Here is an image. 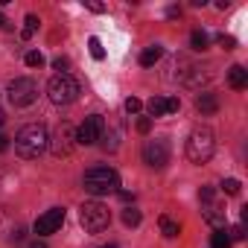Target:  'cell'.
Listing matches in <instances>:
<instances>
[{
	"label": "cell",
	"instance_id": "17",
	"mask_svg": "<svg viewBox=\"0 0 248 248\" xmlns=\"http://www.w3.org/2000/svg\"><path fill=\"white\" fill-rule=\"evenodd\" d=\"M190 44H193V50H207V44H210V38H207V32L204 30H193V35H190Z\"/></svg>",
	"mask_w": 248,
	"mask_h": 248
},
{
	"label": "cell",
	"instance_id": "15",
	"mask_svg": "<svg viewBox=\"0 0 248 248\" xmlns=\"http://www.w3.org/2000/svg\"><path fill=\"white\" fill-rule=\"evenodd\" d=\"M161 56H164V47H158V44H155V47H146V50L140 53V64H143V67H152V64L161 62Z\"/></svg>",
	"mask_w": 248,
	"mask_h": 248
},
{
	"label": "cell",
	"instance_id": "22",
	"mask_svg": "<svg viewBox=\"0 0 248 248\" xmlns=\"http://www.w3.org/2000/svg\"><path fill=\"white\" fill-rule=\"evenodd\" d=\"M239 190H242V184H239L236 178H225V181H222V193H228V196H239Z\"/></svg>",
	"mask_w": 248,
	"mask_h": 248
},
{
	"label": "cell",
	"instance_id": "13",
	"mask_svg": "<svg viewBox=\"0 0 248 248\" xmlns=\"http://www.w3.org/2000/svg\"><path fill=\"white\" fill-rule=\"evenodd\" d=\"M196 108H199L204 117H210V114H216V111H219V96L204 91V93H199V96H196Z\"/></svg>",
	"mask_w": 248,
	"mask_h": 248
},
{
	"label": "cell",
	"instance_id": "29",
	"mask_svg": "<svg viewBox=\"0 0 248 248\" xmlns=\"http://www.w3.org/2000/svg\"><path fill=\"white\" fill-rule=\"evenodd\" d=\"M85 6H88L91 12H96V15H102V12H105V6H102V3H93V0H88Z\"/></svg>",
	"mask_w": 248,
	"mask_h": 248
},
{
	"label": "cell",
	"instance_id": "30",
	"mask_svg": "<svg viewBox=\"0 0 248 248\" xmlns=\"http://www.w3.org/2000/svg\"><path fill=\"white\" fill-rule=\"evenodd\" d=\"M167 15H170V18H178V15H181V9H178V6H170V9H167Z\"/></svg>",
	"mask_w": 248,
	"mask_h": 248
},
{
	"label": "cell",
	"instance_id": "16",
	"mask_svg": "<svg viewBox=\"0 0 248 248\" xmlns=\"http://www.w3.org/2000/svg\"><path fill=\"white\" fill-rule=\"evenodd\" d=\"M158 225H161V233H164L167 239H175V236L181 233V225H178L175 219H170V216H161V219H158Z\"/></svg>",
	"mask_w": 248,
	"mask_h": 248
},
{
	"label": "cell",
	"instance_id": "11",
	"mask_svg": "<svg viewBox=\"0 0 248 248\" xmlns=\"http://www.w3.org/2000/svg\"><path fill=\"white\" fill-rule=\"evenodd\" d=\"M62 225H64V207H50L47 213H41L35 219V233L47 236V233H56Z\"/></svg>",
	"mask_w": 248,
	"mask_h": 248
},
{
	"label": "cell",
	"instance_id": "27",
	"mask_svg": "<svg viewBox=\"0 0 248 248\" xmlns=\"http://www.w3.org/2000/svg\"><path fill=\"white\" fill-rule=\"evenodd\" d=\"M149 129H152V120H149V117H140V120H138V132H140V135H149Z\"/></svg>",
	"mask_w": 248,
	"mask_h": 248
},
{
	"label": "cell",
	"instance_id": "34",
	"mask_svg": "<svg viewBox=\"0 0 248 248\" xmlns=\"http://www.w3.org/2000/svg\"><path fill=\"white\" fill-rule=\"evenodd\" d=\"M3 24H6V21H3V15H0V27H3Z\"/></svg>",
	"mask_w": 248,
	"mask_h": 248
},
{
	"label": "cell",
	"instance_id": "24",
	"mask_svg": "<svg viewBox=\"0 0 248 248\" xmlns=\"http://www.w3.org/2000/svg\"><path fill=\"white\" fill-rule=\"evenodd\" d=\"M140 108H143V102H140L138 96H129V99H126V111H129V114H138Z\"/></svg>",
	"mask_w": 248,
	"mask_h": 248
},
{
	"label": "cell",
	"instance_id": "21",
	"mask_svg": "<svg viewBox=\"0 0 248 248\" xmlns=\"http://www.w3.org/2000/svg\"><path fill=\"white\" fill-rule=\"evenodd\" d=\"M88 47H91V56L96 59V62H102L105 59V50H102V41L93 35V38H88Z\"/></svg>",
	"mask_w": 248,
	"mask_h": 248
},
{
	"label": "cell",
	"instance_id": "12",
	"mask_svg": "<svg viewBox=\"0 0 248 248\" xmlns=\"http://www.w3.org/2000/svg\"><path fill=\"white\" fill-rule=\"evenodd\" d=\"M178 108H181L178 96H152V99L146 102L149 120H152V117H164V114H175Z\"/></svg>",
	"mask_w": 248,
	"mask_h": 248
},
{
	"label": "cell",
	"instance_id": "32",
	"mask_svg": "<svg viewBox=\"0 0 248 248\" xmlns=\"http://www.w3.org/2000/svg\"><path fill=\"white\" fill-rule=\"evenodd\" d=\"M30 248H47V242H41V239H35V242H32Z\"/></svg>",
	"mask_w": 248,
	"mask_h": 248
},
{
	"label": "cell",
	"instance_id": "20",
	"mask_svg": "<svg viewBox=\"0 0 248 248\" xmlns=\"http://www.w3.org/2000/svg\"><path fill=\"white\" fill-rule=\"evenodd\" d=\"M210 248H231V236H228L225 231H216V233L210 236Z\"/></svg>",
	"mask_w": 248,
	"mask_h": 248
},
{
	"label": "cell",
	"instance_id": "28",
	"mask_svg": "<svg viewBox=\"0 0 248 248\" xmlns=\"http://www.w3.org/2000/svg\"><path fill=\"white\" fill-rule=\"evenodd\" d=\"M231 236H233V239H245V222H239V225H233V231H231Z\"/></svg>",
	"mask_w": 248,
	"mask_h": 248
},
{
	"label": "cell",
	"instance_id": "14",
	"mask_svg": "<svg viewBox=\"0 0 248 248\" xmlns=\"http://www.w3.org/2000/svg\"><path fill=\"white\" fill-rule=\"evenodd\" d=\"M228 85H231L233 91H242V88L248 85V70H245L242 64H233V67L228 70Z\"/></svg>",
	"mask_w": 248,
	"mask_h": 248
},
{
	"label": "cell",
	"instance_id": "3",
	"mask_svg": "<svg viewBox=\"0 0 248 248\" xmlns=\"http://www.w3.org/2000/svg\"><path fill=\"white\" fill-rule=\"evenodd\" d=\"M82 184H85V190H88L91 196H108V193H117L120 175H117V170H111V167H91V170L85 172Z\"/></svg>",
	"mask_w": 248,
	"mask_h": 248
},
{
	"label": "cell",
	"instance_id": "4",
	"mask_svg": "<svg viewBox=\"0 0 248 248\" xmlns=\"http://www.w3.org/2000/svg\"><path fill=\"white\" fill-rule=\"evenodd\" d=\"M79 93H82V88H79V82H76L70 73H56V76L47 82V96H50V102H56V105H70V102L79 99Z\"/></svg>",
	"mask_w": 248,
	"mask_h": 248
},
{
	"label": "cell",
	"instance_id": "31",
	"mask_svg": "<svg viewBox=\"0 0 248 248\" xmlns=\"http://www.w3.org/2000/svg\"><path fill=\"white\" fill-rule=\"evenodd\" d=\"M6 149H9V138L0 135V152H6Z\"/></svg>",
	"mask_w": 248,
	"mask_h": 248
},
{
	"label": "cell",
	"instance_id": "6",
	"mask_svg": "<svg viewBox=\"0 0 248 248\" xmlns=\"http://www.w3.org/2000/svg\"><path fill=\"white\" fill-rule=\"evenodd\" d=\"M199 202H202V216H204L216 231H222V225H225V204H222L216 187H202V190H199Z\"/></svg>",
	"mask_w": 248,
	"mask_h": 248
},
{
	"label": "cell",
	"instance_id": "18",
	"mask_svg": "<svg viewBox=\"0 0 248 248\" xmlns=\"http://www.w3.org/2000/svg\"><path fill=\"white\" fill-rule=\"evenodd\" d=\"M140 210L138 207H126V210H123V225H129V228H138L140 225Z\"/></svg>",
	"mask_w": 248,
	"mask_h": 248
},
{
	"label": "cell",
	"instance_id": "25",
	"mask_svg": "<svg viewBox=\"0 0 248 248\" xmlns=\"http://www.w3.org/2000/svg\"><path fill=\"white\" fill-rule=\"evenodd\" d=\"M216 41H219V47H222V50H233V47H236V41H233L231 35H219Z\"/></svg>",
	"mask_w": 248,
	"mask_h": 248
},
{
	"label": "cell",
	"instance_id": "9",
	"mask_svg": "<svg viewBox=\"0 0 248 248\" xmlns=\"http://www.w3.org/2000/svg\"><path fill=\"white\" fill-rule=\"evenodd\" d=\"M143 164L149 170H164L170 164V143L167 140H146L143 143Z\"/></svg>",
	"mask_w": 248,
	"mask_h": 248
},
{
	"label": "cell",
	"instance_id": "10",
	"mask_svg": "<svg viewBox=\"0 0 248 248\" xmlns=\"http://www.w3.org/2000/svg\"><path fill=\"white\" fill-rule=\"evenodd\" d=\"M102 132H105L102 117L99 114H91V117H85V123L76 129V143L79 146H93V143H99Z\"/></svg>",
	"mask_w": 248,
	"mask_h": 248
},
{
	"label": "cell",
	"instance_id": "35",
	"mask_svg": "<svg viewBox=\"0 0 248 248\" xmlns=\"http://www.w3.org/2000/svg\"><path fill=\"white\" fill-rule=\"evenodd\" d=\"M102 248H117V245H102Z\"/></svg>",
	"mask_w": 248,
	"mask_h": 248
},
{
	"label": "cell",
	"instance_id": "1",
	"mask_svg": "<svg viewBox=\"0 0 248 248\" xmlns=\"http://www.w3.org/2000/svg\"><path fill=\"white\" fill-rule=\"evenodd\" d=\"M44 149H47V129L41 126V123H30V126H24L15 135V152H18V158L32 161Z\"/></svg>",
	"mask_w": 248,
	"mask_h": 248
},
{
	"label": "cell",
	"instance_id": "5",
	"mask_svg": "<svg viewBox=\"0 0 248 248\" xmlns=\"http://www.w3.org/2000/svg\"><path fill=\"white\" fill-rule=\"evenodd\" d=\"M79 219H82V228L88 233H102L111 222V210L102 202H85L79 207Z\"/></svg>",
	"mask_w": 248,
	"mask_h": 248
},
{
	"label": "cell",
	"instance_id": "23",
	"mask_svg": "<svg viewBox=\"0 0 248 248\" xmlns=\"http://www.w3.org/2000/svg\"><path fill=\"white\" fill-rule=\"evenodd\" d=\"M27 64H30V67H41V64H44V56H41L38 50H30V53H27Z\"/></svg>",
	"mask_w": 248,
	"mask_h": 248
},
{
	"label": "cell",
	"instance_id": "19",
	"mask_svg": "<svg viewBox=\"0 0 248 248\" xmlns=\"http://www.w3.org/2000/svg\"><path fill=\"white\" fill-rule=\"evenodd\" d=\"M38 24H41L38 15H27V21H24V32H21V35H24V38H32L35 30H38Z\"/></svg>",
	"mask_w": 248,
	"mask_h": 248
},
{
	"label": "cell",
	"instance_id": "7",
	"mask_svg": "<svg viewBox=\"0 0 248 248\" xmlns=\"http://www.w3.org/2000/svg\"><path fill=\"white\" fill-rule=\"evenodd\" d=\"M47 146L56 158H67L76 146V129L70 126V123H59V126L53 129V135H47Z\"/></svg>",
	"mask_w": 248,
	"mask_h": 248
},
{
	"label": "cell",
	"instance_id": "8",
	"mask_svg": "<svg viewBox=\"0 0 248 248\" xmlns=\"http://www.w3.org/2000/svg\"><path fill=\"white\" fill-rule=\"evenodd\" d=\"M35 96H38V85H35V79H30V76H18V79L9 82V102H12L15 108H27V105H32Z\"/></svg>",
	"mask_w": 248,
	"mask_h": 248
},
{
	"label": "cell",
	"instance_id": "2",
	"mask_svg": "<svg viewBox=\"0 0 248 248\" xmlns=\"http://www.w3.org/2000/svg\"><path fill=\"white\" fill-rule=\"evenodd\" d=\"M213 152H216V135L207 126L193 129L190 138H187V158L193 164H207L213 158Z\"/></svg>",
	"mask_w": 248,
	"mask_h": 248
},
{
	"label": "cell",
	"instance_id": "26",
	"mask_svg": "<svg viewBox=\"0 0 248 248\" xmlns=\"http://www.w3.org/2000/svg\"><path fill=\"white\" fill-rule=\"evenodd\" d=\"M53 67H56L59 73H67V67H70V59H64V56H59V59L53 62Z\"/></svg>",
	"mask_w": 248,
	"mask_h": 248
},
{
	"label": "cell",
	"instance_id": "33",
	"mask_svg": "<svg viewBox=\"0 0 248 248\" xmlns=\"http://www.w3.org/2000/svg\"><path fill=\"white\" fill-rule=\"evenodd\" d=\"M3 123H6V114H3V111H0V126H3Z\"/></svg>",
	"mask_w": 248,
	"mask_h": 248
}]
</instances>
